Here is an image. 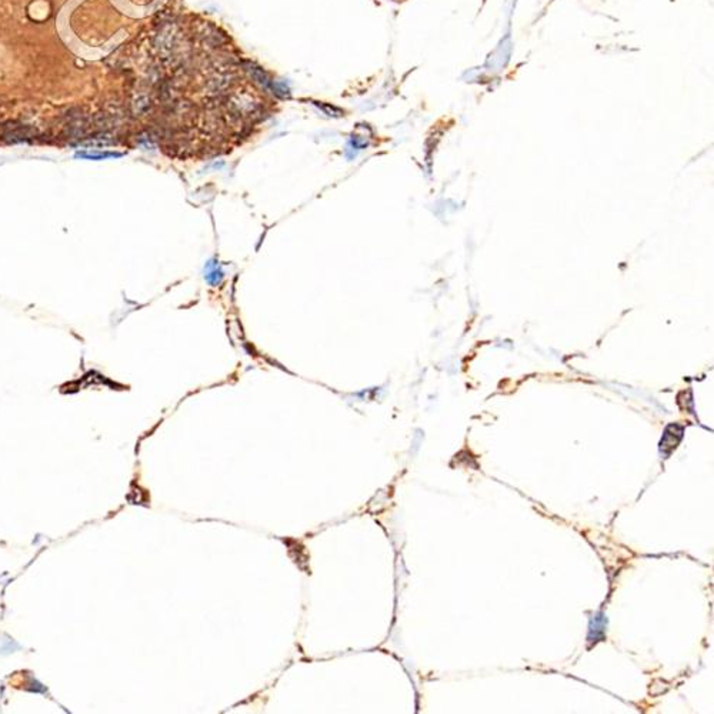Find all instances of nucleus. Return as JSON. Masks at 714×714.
<instances>
[{
    "mask_svg": "<svg viewBox=\"0 0 714 714\" xmlns=\"http://www.w3.org/2000/svg\"><path fill=\"white\" fill-rule=\"evenodd\" d=\"M163 0H130V4L128 6V14L133 16H145L150 14L155 8H157Z\"/></svg>",
    "mask_w": 714,
    "mask_h": 714,
    "instance_id": "nucleus-1",
    "label": "nucleus"
}]
</instances>
